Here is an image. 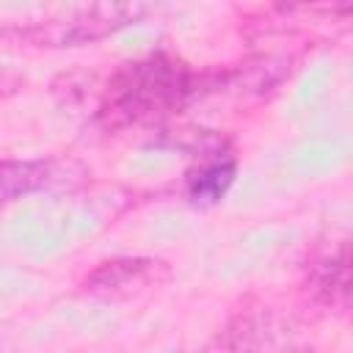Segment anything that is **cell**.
I'll return each instance as SVG.
<instances>
[{"instance_id": "1", "label": "cell", "mask_w": 353, "mask_h": 353, "mask_svg": "<svg viewBox=\"0 0 353 353\" xmlns=\"http://www.w3.org/2000/svg\"><path fill=\"white\" fill-rule=\"evenodd\" d=\"M201 77L168 52L121 63L105 83L97 105V121L105 130H127L157 124L179 110L199 94Z\"/></svg>"}, {"instance_id": "2", "label": "cell", "mask_w": 353, "mask_h": 353, "mask_svg": "<svg viewBox=\"0 0 353 353\" xmlns=\"http://www.w3.org/2000/svg\"><path fill=\"white\" fill-rule=\"evenodd\" d=\"M160 279H168V265L160 259H146V256H121V259H110L102 262L99 268H94L83 287L88 295H99V298H121L130 295L138 287H149L157 284Z\"/></svg>"}, {"instance_id": "3", "label": "cell", "mask_w": 353, "mask_h": 353, "mask_svg": "<svg viewBox=\"0 0 353 353\" xmlns=\"http://www.w3.org/2000/svg\"><path fill=\"white\" fill-rule=\"evenodd\" d=\"M234 176H237V160L229 152H215L212 157H207L201 165H196L188 174L185 179L188 199L199 207L218 204L229 193Z\"/></svg>"}, {"instance_id": "4", "label": "cell", "mask_w": 353, "mask_h": 353, "mask_svg": "<svg viewBox=\"0 0 353 353\" xmlns=\"http://www.w3.org/2000/svg\"><path fill=\"white\" fill-rule=\"evenodd\" d=\"M309 287L314 292V298L325 306H347V295H350V256H347V243H339L336 251L320 256L312 265L309 273Z\"/></svg>"}, {"instance_id": "5", "label": "cell", "mask_w": 353, "mask_h": 353, "mask_svg": "<svg viewBox=\"0 0 353 353\" xmlns=\"http://www.w3.org/2000/svg\"><path fill=\"white\" fill-rule=\"evenodd\" d=\"M50 182V163L44 160H0V204L36 193Z\"/></svg>"}, {"instance_id": "6", "label": "cell", "mask_w": 353, "mask_h": 353, "mask_svg": "<svg viewBox=\"0 0 353 353\" xmlns=\"http://www.w3.org/2000/svg\"><path fill=\"white\" fill-rule=\"evenodd\" d=\"M17 88H19V77L17 74H8V72H0V97L14 94Z\"/></svg>"}, {"instance_id": "7", "label": "cell", "mask_w": 353, "mask_h": 353, "mask_svg": "<svg viewBox=\"0 0 353 353\" xmlns=\"http://www.w3.org/2000/svg\"><path fill=\"white\" fill-rule=\"evenodd\" d=\"M281 11H295V8H303V6H312V3H317V0H273Z\"/></svg>"}]
</instances>
